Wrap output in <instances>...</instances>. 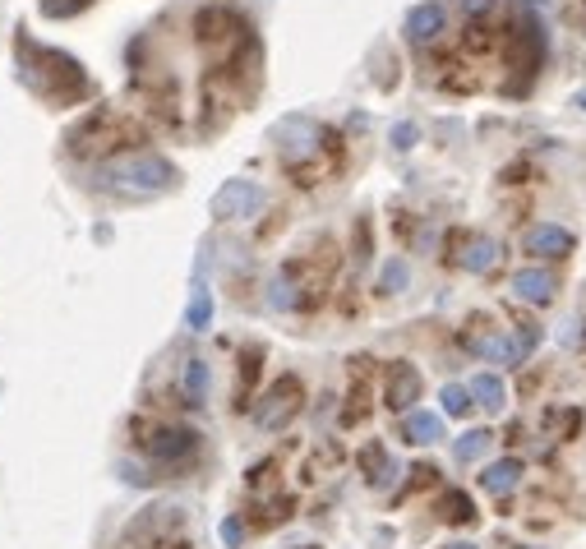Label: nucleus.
<instances>
[{
  "mask_svg": "<svg viewBox=\"0 0 586 549\" xmlns=\"http://www.w3.org/2000/svg\"><path fill=\"white\" fill-rule=\"evenodd\" d=\"M19 65H24V84L47 102H79L93 93L88 74L79 70V60L65 51H51L33 37H19Z\"/></svg>",
  "mask_w": 586,
  "mask_h": 549,
  "instance_id": "obj_1",
  "label": "nucleus"
},
{
  "mask_svg": "<svg viewBox=\"0 0 586 549\" xmlns=\"http://www.w3.org/2000/svg\"><path fill=\"white\" fill-rule=\"evenodd\" d=\"M508 65H513L522 79H517L513 97L527 93L536 84L540 65H545V24H540V0H522L517 10V24H513V47H508Z\"/></svg>",
  "mask_w": 586,
  "mask_h": 549,
  "instance_id": "obj_2",
  "label": "nucleus"
},
{
  "mask_svg": "<svg viewBox=\"0 0 586 549\" xmlns=\"http://www.w3.org/2000/svg\"><path fill=\"white\" fill-rule=\"evenodd\" d=\"M107 185H120V190H134V194H162L176 185V167H171L167 157H130V162H120V167H107L102 171Z\"/></svg>",
  "mask_w": 586,
  "mask_h": 549,
  "instance_id": "obj_3",
  "label": "nucleus"
},
{
  "mask_svg": "<svg viewBox=\"0 0 586 549\" xmlns=\"http://www.w3.org/2000/svg\"><path fill=\"white\" fill-rule=\"evenodd\" d=\"M300 402H305V388H300L296 374H282V379L273 383L264 393V402H259V411H254V420H259V430L277 434V430H287L291 420L300 416Z\"/></svg>",
  "mask_w": 586,
  "mask_h": 549,
  "instance_id": "obj_4",
  "label": "nucleus"
},
{
  "mask_svg": "<svg viewBox=\"0 0 586 549\" xmlns=\"http://www.w3.org/2000/svg\"><path fill=\"white\" fill-rule=\"evenodd\" d=\"M194 33L204 47H227V42H250V28L240 24V14L222 10V5H208V10L194 14Z\"/></svg>",
  "mask_w": 586,
  "mask_h": 549,
  "instance_id": "obj_5",
  "label": "nucleus"
},
{
  "mask_svg": "<svg viewBox=\"0 0 586 549\" xmlns=\"http://www.w3.org/2000/svg\"><path fill=\"white\" fill-rule=\"evenodd\" d=\"M259 208H264V190H259L254 180H227V185L213 194V217H222V222L254 217Z\"/></svg>",
  "mask_w": 586,
  "mask_h": 549,
  "instance_id": "obj_6",
  "label": "nucleus"
},
{
  "mask_svg": "<svg viewBox=\"0 0 586 549\" xmlns=\"http://www.w3.org/2000/svg\"><path fill=\"white\" fill-rule=\"evenodd\" d=\"M420 388H425V383H420L416 365H407V360H393V365H388V383H383V406L407 416V411H416Z\"/></svg>",
  "mask_w": 586,
  "mask_h": 549,
  "instance_id": "obj_7",
  "label": "nucleus"
},
{
  "mask_svg": "<svg viewBox=\"0 0 586 549\" xmlns=\"http://www.w3.org/2000/svg\"><path fill=\"white\" fill-rule=\"evenodd\" d=\"M144 448L157 462H180V457H190L199 448V434L185 430V425H157V430H148Z\"/></svg>",
  "mask_w": 586,
  "mask_h": 549,
  "instance_id": "obj_8",
  "label": "nucleus"
},
{
  "mask_svg": "<svg viewBox=\"0 0 586 549\" xmlns=\"http://www.w3.org/2000/svg\"><path fill=\"white\" fill-rule=\"evenodd\" d=\"M577 236L568 227H531L522 231V250L531 259H563V254H573Z\"/></svg>",
  "mask_w": 586,
  "mask_h": 549,
  "instance_id": "obj_9",
  "label": "nucleus"
},
{
  "mask_svg": "<svg viewBox=\"0 0 586 549\" xmlns=\"http://www.w3.org/2000/svg\"><path fill=\"white\" fill-rule=\"evenodd\" d=\"M554 291H559V282L545 268H517L513 273V296L527 300V305H550Z\"/></svg>",
  "mask_w": 586,
  "mask_h": 549,
  "instance_id": "obj_10",
  "label": "nucleus"
},
{
  "mask_svg": "<svg viewBox=\"0 0 586 549\" xmlns=\"http://www.w3.org/2000/svg\"><path fill=\"white\" fill-rule=\"evenodd\" d=\"M443 24H448V14H443V5L425 0V5H416V10L407 14V37L416 42V47H425V42H434V37L443 33Z\"/></svg>",
  "mask_w": 586,
  "mask_h": 549,
  "instance_id": "obj_11",
  "label": "nucleus"
},
{
  "mask_svg": "<svg viewBox=\"0 0 586 549\" xmlns=\"http://www.w3.org/2000/svg\"><path fill=\"white\" fill-rule=\"evenodd\" d=\"M457 245H462L457 263H462L467 273H490L494 263H499V245H494L490 236H457Z\"/></svg>",
  "mask_w": 586,
  "mask_h": 549,
  "instance_id": "obj_12",
  "label": "nucleus"
},
{
  "mask_svg": "<svg viewBox=\"0 0 586 549\" xmlns=\"http://www.w3.org/2000/svg\"><path fill=\"white\" fill-rule=\"evenodd\" d=\"M402 439L420 443V448H425V443H439L443 439V420L434 416V411H407V416H402Z\"/></svg>",
  "mask_w": 586,
  "mask_h": 549,
  "instance_id": "obj_13",
  "label": "nucleus"
},
{
  "mask_svg": "<svg viewBox=\"0 0 586 549\" xmlns=\"http://www.w3.org/2000/svg\"><path fill=\"white\" fill-rule=\"evenodd\" d=\"M517 480H522V462H517V457H499V462H490L485 471H480L485 494H508Z\"/></svg>",
  "mask_w": 586,
  "mask_h": 549,
  "instance_id": "obj_14",
  "label": "nucleus"
},
{
  "mask_svg": "<svg viewBox=\"0 0 586 549\" xmlns=\"http://www.w3.org/2000/svg\"><path fill=\"white\" fill-rule=\"evenodd\" d=\"M471 397H476V406H485V411H503V406H508V388H503L499 374H476V379H471Z\"/></svg>",
  "mask_w": 586,
  "mask_h": 549,
  "instance_id": "obj_15",
  "label": "nucleus"
},
{
  "mask_svg": "<svg viewBox=\"0 0 586 549\" xmlns=\"http://www.w3.org/2000/svg\"><path fill=\"white\" fill-rule=\"evenodd\" d=\"M439 517H443V522H453V526H471V522H476V503H471V494L448 490L439 499Z\"/></svg>",
  "mask_w": 586,
  "mask_h": 549,
  "instance_id": "obj_16",
  "label": "nucleus"
},
{
  "mask_svg": "<svg viewBox=\"0 0 586 549\" xmlns=\"http://www.w3.org/2000/svg\"><path fill=\"white\" fill-rule=\"evenodd\" d=\"M360 471H365L370 485H388V480H393V462H388V453H383V443L360 448Z\"/></svg>",
  "mask_w": 586,
  "mask_h": 549,
  "instance_id": "obj_17",
  "label": "nucleus"
},
{
  "mask_svg": "<svg viewBox=\"0 0 586 549\" xmlns=\"http://www.w3.org/2000/svg\"><path fill=\"white\" fill-rule=\"evenodd\" d=\"M494 443V434L490 430H467L462 434V439L453 443V453H457V462L467 466V462H480V457H485V448H490Z\"/></svg>",
  "mask_w": 586,
  "mask_h": 549,
  "instance_id": "obj_18",
  "label": "nucleus"
},
{
  "mask_svg": "<svg viewBox=\"0 0 586 549\" xmlns=\"http://www.w3.org/2000/svg\"><path fill=\"white\" fill-rule=\"evenodd\" d=\"M370 411V383H365V370H356V383H351V402L342 411V425H360Z\"/></svg>",
  "mask_w": 586,
  "mask_h": 549,
  "instance_id": "obj_19",
  "label": "nucleus"
},
{
  "mask_svg": "<svg viewBox=\"0 0 586 549\" xmlns=\"http://www.w3.org/2000/svg\"><path fill=\"white\" fill-rule=\"evenodd\" d=\"M204 397H208V365L204 360H190L185 365V402L204 406Z\"/></svg>",
  "mask_w": 586,
  "mask_h": 549,
  "instance_id": "obj_20",
  "label": "nucleus"
},
{
  "mask_svg": "<svg viewBox=\"0 0 586 549\" xmlns=\"http://www.w3.org/2000/svg\"><path fill=\"white\" fill-rule=\"evenodd\" d=\"M439 402L448 416H471V411H476V397H471V388H462V383H448L439 393Z\"/></svg>",
  "mask_w": 586,
  "mask_h": 549,
  "instance_id": "obj_21",
  "label": "nucleus"
},
{
  "mask_svg": "<svg viewBox=\"0 0 586 549\" xmlns=\"http://www.w3.org/2000/svg\"><path fill=\"white\" fill-rule=\"evenodd\" d=\"M185 323H190L194 333H204L208 323H213V296H208L204 287H199V291L190 296V310H185Z\"/></svg>",
  "mask_w": 586,
  "mask_h": 549,
  "instance_id": "obj_22",
  "label": "nucleus"
},
{
  "mask_svg": "<svg viewBox=\"0 0 586 549\" xmlns=\"http://www.w3.org/2000/svg\"><path fill=\"white\" fill-rule=\"evenodd\" d=\"M259 360H264V351L259 347H250L245 356H240V411H245V397H250V388H254V379H259Z\"/></svg>",
  "mask_w": 586,
  "mask_h": 549,
  "instance_id": "obj_23",
  "label": "nucleus"
},
{
  "mask_svg": "<svg viewBox=\"0 0 586 549\" xmlns=\"http://www.w3.org/2000/svg\"><path fill=\"white\" fill-rule=\"evenodd\" d=\"M407 287V263L393 259V263H383V277H379V291L383 296H397V291Z\"/></svg>",
  "mask_w": 586,
  "mask_h": 549,
  "instance_id": "obj_24",
  "label": "nucleus"
},
{
  "mask_svg": "<svg viewBox=\"0 0 586 549\" xmlns=\"http://www.w3.org/2000/svg\"><path fill=\"white\" fill-rule=\"evenodd\" d=\"M540 347V323H522L517 328V337H513V356H517V365L531 356V351Z\"/></svg>",
  "mask_w": 586,
  "mask_h": 549,
  "instance_id": "obj_25",
  "label": "nucleus"
},
{
  "mask_svg": "<svg viewBox=\"0 0 586 549\" xmlns=\"http://www.w3.org/2000/svg\"><path fill=\"white\" fill-rule=\"evenodd\" d=\"M434 480H439V466H430V462L411 466V490H425V485H434Z\"/></svg>",
  "mask_w": 586,
  "mask_h": 549,
  "instance_id": "obj_26",
  "label": "nucleus"
},
{
  "mask_svg": "<svg viewBox=\"0 0 586 549\" xmlns=\"http://www.w3.org/2000/svg\"><path fill=\"white\" fill-rule=\"evenodd\" d=\"M420 139V130L416 125H411V120H402V125H393V148H402V153H407L411 144H416Z\"/></svg>",
  "mask_w": 586,
  "mask_h": 549,
  "instance_id": "obj_27",
  "label": "nucleus"
},
{
  "mask_svg": "<svg viewBox=\"0 0 586 549\" xmlns=\"http://www.w3.org/2000/svg\"><path fill=\"white\" fill-rule=\"evenodd\" d=\"M356 259L360 263L370 259V222H360V227H356Z\"/></svg>",
  "mask_w": 586,
  "mask_h": 549,
  "instance_id": "obj_28",
  "label": "nucleus"
},
{
  "mask_svg": "<svg viewBox=\"0 0 586 549\" xmlns=\"http://www.w3.org/2000/svg\"><path fill=\"white\" fill-rule=\"evenodd\" d=\"M222 540H227V545H240V540H245V526H240L236 517H227V522H222Z\"/></svg>",
  "mask_w": 586,
  "mask_h": 549,
  "instance_id": "obj_29",
  "label": "nucleus"
},
{
  "mask_svg": "<svg viewBox=\"0 0 586 549\" xmlns=\"http://www.w3.org/2000/svg\"><path fill=\"white\" fill-rule=\"evenodd\" d=\"M582 430V411H563V439H577Z\"/></svg>",
  "mask_w": 586,
  "mask_h": 549,
  "instance_id": "obj_30",
  "label": "nucleus"
},
{
  "mask_svg": "<svg viewBox=\"0 0 586 549\" xmlns=\"http://www.w3.org/2000/svg\"><path fill=\"white\" fill-rule=\"evenodd\" d=\"M462 10H467L471 19H485V14L494 10V0H462Z\"/></svg>",
  "mask_w": 586,
  "mask_h": 549,
  "instance_id": "obj_31",
  "label": "nucleus"
},
{
  "mask_svg": "<svg viewBox=\"0 0 586 549\" xmlns=\"http://www.w3.org/2000/svg\"><path fill=\"white\" fill-rule=\"evenodd\" d=\"M448 549H476V545H467V540H457V545H448Z\"/></svg>",
  "mask_w": 586,
  "mask_h": 549,
  "instance_id": "obj_32",
  "label": "nucleus"
},
{
  "mask_svg": "<svg viewBox=\"0 0 586 549\" xmlns=\"http://www.w3.org/2000/svg\"><path fill=\"white\" fill-rule=\"evenodd\" d=\"M296 549H319V545H296Z\"/></svg>",
  "mask_w": 586,
  "mask_h": 549,
  "instance_id": "obj_33",
  "label": "nucleus"
}]
</instances>
